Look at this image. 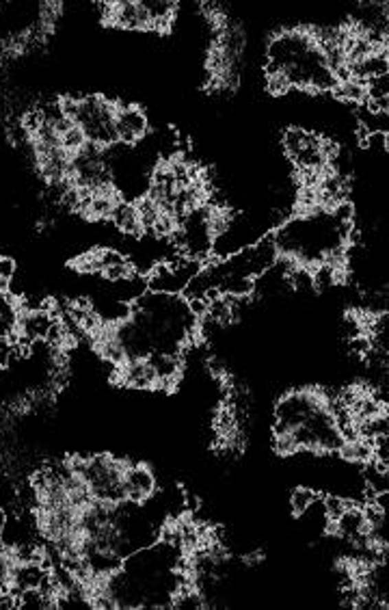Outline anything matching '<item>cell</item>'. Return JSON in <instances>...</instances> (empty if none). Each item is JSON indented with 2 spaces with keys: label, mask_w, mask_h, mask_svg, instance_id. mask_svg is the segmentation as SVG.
<instances>
[{
  "label": "cell",
  "mask_w": 389,
  "mask_h": 610,
  "mask_svg": "<svg viewBox=\"0 0 389 610\" xmlns=\"http://www.w3.org/2000/svg\"><path fill=\"white\" fill-rule=\"evenodd\" d=\"M115 128H117V139L134 145L139 143L145 132H147V117L141 109L137 107H126V104H119V111L115 115Z\"/></svg>",
  "instance_id": "obj_1"
},
{
  "label": "cell",
  "mask_w": 389,
  "mask_h": 610,
  "mask_svg": "<svg viewBox=\"0 0 389 610\" xmlns=\"http://www.w3.org/2000/svg\"><path fill=\"white\" fill-rule=\"evenodd\" d=\"M348 349L353 355H359V357H366L370 351H372V342L368 336H357L353 340H348Z\"/></svg>",
  "instance_id": "obj_19"
},
{
  "label": "cell",
  "mask_w": 389,
  "mask_h": 610,
  "mask_svg": "<svg viewBox=\"0 0 389 610\" xmlns=\"http://www.w3.org/2000/svg\"><path fill=\"white\" fill-rule=\"evenodd\" d=\"M266 85H268V91H271L273 96H283V94H288V89L292 87L290 80H288V76H286V74H283L281 69H275V72L268 74Z\"/></svg>",
  "instance_id": "obj_16"
},
{
  "label": "cell",
  "mask_w": 389,
  "mask_h": 610,
  "mask_svg": "<svg viewBox=\"0 0 389 610\" xmlns=\"http://www.w3.org/2000/svg\"><path fill=\"white\" fill-rule=\"evenodd\" d=\"M13 275H16V262H13L11 258L0 256V277L9 281Z\"/></svg>",
  "instance_id": "obj_20"
},
{
  "label": "cell",
  "mask_w": 389,
  "mask_h": 610,
  "mask_svg": "<svg viewBox=\"0 0 389 610\" xmlns=\"http://www.w3.org/2000/svg\"><path fill=\"white\" fill-rule=\"evenodd\" d=\"M275 450L279 455H294L301 450V446H298L296 437L292 431H283V433H275Z\"/></svg>",
  "instance_id": "obj_15"
},
{
  "label": "cell",
  "mask_w": 389,
  "mask_h": 610,
  "mask_svg": "<svg viewBox=\"0 0 389 610\" xmlns=\"http://www.w3.org/2000/svg\"><path fill=\"white\" fill-rule=\"evenodd\" d=\"M124 485H126V500L141 504L145 500L152 498L156 492V479L152 470L141 464H132L130 470L124 476Z\"/></svg>",
  "instance_id": "obj_2"
},
{
  "label": "cell",
  "mask_w": 389,
  "mask_h": 610,
  "mask_svg": "<svg viewBox=\"0 0 389 610\" xmlns=\"http://www.w3.org/2000/svg\"><path fill=\"white\" fill-rule=\"evenodd\" d=\"M316 500H318V496H316V492H311V489H307V487L294 489V492H292V511H294V515H303Z\"/></svg>",
  "instance_id": "obj_9"
},
{
  "label": "cell",
  "mask_w": 389,
  "mask_h": 610,
  "mask_svg": "<svg viewBox=\"0 0 389 610\" xmlns=\"http://www.w3.org/2000/svg\"><path fill=\"white\" fill-rule=\"evenodd\" d=\"M85 143H87V137H85V132L80 130V126H76V124H74L67 132H63V135H61L63 150H67L71 154H76L78 150H82Z\"/></svg>",
  "instance_id": "obj_11"
},
{
  "label": "cell",
  "mask_w": 389,
  "mask_h": 610,
  "mask_svg": "<svg viewBox=\"0 0 389 610\" xmlns=\"http://www.w3.org/2000/svg\"><path fill=\"white\" fill-rule=\"evenodd\" d=\"M307 135H309V132H305L301 128H290L286 135H283V147H286V152H288L290 158H294L298 152H301V147L307 141Z\"/></svg>",
  "instance_id": "obj_10"
},
{
  "label": "cell",
  "mask_w": 389,
  "mask_h": 610,
  "mask_svg": "<svg viewBox=\"0 0 389 610\" xmlns=\"http://www.w3.org/2000/svg\"><path fill=\"white\" fill-rule=\"evenodd\" d=\"M0 537H3V532H0Z\"/></svg>",
  "instance_id": "obj_24"
},
{
  "label": "cell",
  "mask_w": 389,
  "mask_h": 610,
  "mask_svg": "<svg viewBox=\"0 0 389 610\" xmlns=\"http://www.w3.org/2000/svg\"><path fill=\"white\" fill-rule=\"evenodd\" d=\"M333 96L340 100H348V102H366L368 94H366V85H359L355 80H344L337 83L333 89Z\"/></svg>",
  "instance_id": "obj_7"
},
{
  "label": "cell",
  "mask_w": 389,
  "mask_h": 610,
  "mask_svg": "<svg viewBox=\"0 0 389 610\" xmlns=\"http://www.w3.org/2000/svg\"><path fill=\"white\" fill-rule=\"evenodd\" d=\"M337 455L344 461H353V464H368L372 459V439L359 437L355 442H344L337 448Z\"/></svg>",
  "instance_id": "obj_6"
},
{
  "label": "cell",
  "mask_w": 389,
  "mask_h": 610,
  "mask_svg": "<svg viewBox=\"0 0 389 610\" xmlns=\"http://www.w3.org/2000/svg\"><path fill=\"white\" fill-rule=\"evenodd\" d=\"M364 145L368 147V150H381V152H385L387 150V132L385 130L370 132V135L364 139Z\"/></svg>",
  "instance_id": "obj_18"
},
{
  "label": "cell",
  "mask_w": 389,
  "mask_h": 610,
  "mask_svg": "<svg viewBox=\"0 0 389 610\" xmlns=\"http://www.w3.org/2000/svg\"><path fill=\"white\" fill-rule=\"evenodd\" d=\"M102 273L111 281H126V279L137 277V269H134V264L130 260H124L122 264H113V266H109V269H104Z\"/></svg>",
  "instance_id": "obj_13"
},
{
  "label": "cell",
  "mask_w": 389,
  "mask_h": 610,
  "mask_svg": "<svg viewBox=\"0 0 389 610\" xmlns=\"http://www.w3.org/2000/svg\"><path fill=\"white\" fill-rule=\"evenodd\" d=\"M175 230H177V223L173 219V215H167V213H160L154 223V228H152V232L156 236H171Z\"/></svg>",
  "instance_id": "obj_17"
},
{
  "label": "cell",
  "mask_w": 389,
  "mask_h": 610,
  "mask_svg": "<svg viewBox=\"0 0 389 610\" xmlns=\"http://www.w3.org/2000/svg\"><path fill=\"white\" fill-rule=\"evenodd\" d=\"M111 219L115 221V226L128 236H141L143 234V226L139 221V213H137V208H134V204L122 201L115 208V213H113Z\"/></svg>",
  "instance_id": "obj_5"
},
{
  "label": "cell",
  "mask_w": 389,
  "mask_h": 610,
  "mask_svg": "<svg viewBox=\"0 0 389 610\" xmlns=\"http://www.w3.org/2000/svg\"><path fill=\"white\" fill-rule=\"evenodd\" d=\"M5 526H7V513L0 509V532L5 530Z\"/></svg>",
  "instance_id": "obj_22"
},
{
  "label": "cell",
  "mask_w": 389,
  "mask_h": 610,
  "mask_svg": "<svg viewBox=\"0 0 389 610\" xmlns=\"http://www.w3.org/2000/svg\"><path fill=\"white\" fill-rule=\"evenodd\" d=\"M364 532H368V524L364 519V509L351 507L348 511H344L342 517L335 522V534L342 539H346L353 543L357 537H362Z\"/></svg>",
  "instance_id": "obj_4"
},
{
  "label": "cell",
  "mask_w": 389,
  "mask_h": 610,
  "mask_svg": "<svg viewBox=\"0 0 389 610\" xmlns=\"http://www.w3.org/2000/svg\"><path fill=\"white\" fill-rule=\"evenodd\" d=\"M134 208H137V213H139V221H141V226H143V232H152L154 223H156V219L160 215L158 206L145 195L143 199H139L137 204H134Z\"/></svg>",
  "instance_id": "obj_8"
},
{
  "label": "cell",
  "mask_w": 389,
  "mask_h": 610,
  "mask_svg": "<svg viewBox=\"0 0 389 610\" xmlns=\"http://www.w3.org/2000/svg\"><path fill=\"white\" fill-rule=\"evenodd\" d=\"M262 558H264V554L260 552V549H256V552H253V554L245 556V563H247V565H251V567H253V565H260V563H262Z\"/></svg>",
  "instance_id": "obj_21"
},
{
  "label": "cell",
  "mask_w": 389,
  "mask_h": 610,
  "mask_svg": "<svg viewBox=\"0 0 389 610\" xmlns=\"http://www.w3.org/2000/svg\"><path fill=\"white\" fill-rule=\"evenodd\" d=\"M149 18L154 20H167L171 18L173 20V13H175V3H164V0H147V3H143Z\"/></svg>",
  "instance_id": "obj_14"
},
{
  "label": "cell",
  "mask_w": 389,
  "mask_h": 610,
  "mask_svg": "<svg viewBox=\"0 0 389 610\" xmlns=\"http://www.w3.org/2000/svg\"><path fill=\"white\" fill-rule=\"evenodd\" d=\"M122 377H124V385L134 390H152L154 381H156V373L154 368L147 364V360H130L122 366Z\"/></svg>",
  "instance_id": "obj_3"
},
{
  "label": "cell",
  "mask_w": 389,
  "mask_h": 610,
  "mask_svg": "<svg viewBox=\"0 0 389 610\" xmlns=\"http://www.w3.org/2000/svg\"><path fill=\"white\" fill-rule=\"evenodd\" d=\"M351 507H355V504L346 498H340V496H326L324 498V509H326V519L329 522H337V519L342 517L344 511H348Z\"/></svg>",
  "instance_id": "obj_12"
},
{
  "label": "cell",
  "mask_w": 389,
  "mask_h": 610,
  "mask_svg": "<svg viewBox=\"0 0 389 610\" xmlns=\"http://www.w3.org/2000/svg\"><path fill=\"white\" fill-rule=\"evenodd\" d=\"M7 288H9V281L0 277V292H7Z\"/></svg>",
  "instance_id": "obj_23"
}]
</instances>
